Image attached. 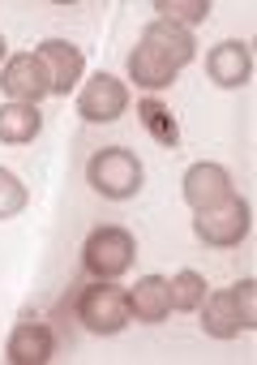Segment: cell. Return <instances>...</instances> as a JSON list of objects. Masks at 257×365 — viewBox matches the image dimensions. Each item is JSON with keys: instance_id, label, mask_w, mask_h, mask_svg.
Returning <instances> with one entry per match:
<instances>
[{"instance_id": "ffe728a7", "label": "cell", "mask_w": 257, "mask_h": 365, "mask_svg": "<svg viewBox=\"0 0 257 365\" xmlns=\"http://www.w3.org/2000/svg\"><path fill=\"white\" fill-rule=\"evenodd\" d=\"M5 52H9V48H5V35H0V61H5Z\"/></svg>"}, {"instance_id": "3957f363", "label": "cell", "mask_w": 257, "mask_h": 365, "mask_svg": "<svg viewBox=\"0 0 257 365\" xmlns=\"http://www.w3.org/2000/svg\"><path fill=\"white\" fill-rule=\"evenodd\" d=\"M129 318H133L129 292L116 288L112 279H99V284H90V288L78 297V322H82L90 335H116V331L129 327Z\"/></svg>"}, {"instance_id": "5b68a950", "label": "cell", "mask_w": 257, "mask_h": 365, "mask_svg": "<svg viewBox=\"0 0 257 365\" xmlns=\"http://www.w3.org/2000/svg\"><path fill=\"white\" fill-rule=\"evenodd\" d=\"M248 202L244 198H223L219 207H206V211H197V220H193V232H197V241H206V245H214V250H231V245H240L244 237H248Z\"/></svg>"}, {"instance_id": "52a82bcc", "label": "cell", "mask_w": 257, "mask_h": 365, "mask_svg": "<svg viewBox=\"0 0 257 365\" xmlns=\"http://www.w3.org/2000/svg\"><path fill=\"white\" fill-rule=\"evenodd\" d=\"M125 108H129V91H125V82L112 78V73H95V78L82 86V95H78V112H82V120H90V125L120 120Z\"/></svg>"}, {"instance_id": "d6986e66", "label": "cell", "mask_w": 257, "mask_h": 365, "mask_svg": "<svg viewBox=\"0 0 257 365\" xmlns=\"http://www.w3.org/2000/svg\"><path fill=\"white\" fill-rule=\"evenodd\" d=\"M231 292H236V305H240L244 331H253V327H257V284H253V279H240Z\"/></svg>"}, {"instance_id": "7a4b0ae2", "label": "cell", "mask_w": 257, "mask_h": 365, "mask_svg": "<svg viewBox=\"0 0 257 365\" xmlns=\"http://www.w3.org/2000/svg\"><path fill=\"white\" fill-rule=\"evenodd\" d=\"M86 180L95 185V194H103V198H112V202H125V198H137L146 172H142V159H137L133 150H125V146H103V150L90 155Z\"/></svg>"}, {"instance_id": "8fae6325", "label": "cell", "mask_w": 257, "mask_h": 365, "mask_svg": "<svg viewBox=\"0 0 257 365\" xmlns=\"http://www.w3.org/2000/svg\"><path fill=\"white\" fill-rule=\"evenodd\" d=\"M52 352H56V339H52V331H48L43 322H22V327H14V335H9V344H5V356H9L14 365H48Z\"/></svg>"}, {"instance_id": "7c38bea8", "label": "cell", "mask_w": 257, "mask_h": 365, "mask_svg": "<svg viewBox=\"0 0 257 365\" xmlns=\"http://www.w3.org/2000/svg\"><path fill=\"white\" fill-rule=\"evenodd\" d=\"M206 309H201V331L210 335V339H236L240 331H244V318H240V305H236V292L231 288H223V292H214L210 301H201Z\"/></svg>"}, {"instance_id": "2e32d148", "label": "cell", "mask_w": 257, "mask_h": 365, "mask_svg": "<svg viewBox=\"0 0 257 365\" xmlns=\"http://www.w3.org/2000/svg\"><path fill=\"white\" fill-rule=\"evenodd\" d=\"M167 297H172V309H180V314L201 309V301H206V279H201L197 271H180V275L167 279Z\"/></svg>"}, {"instance_id": "6da1fadb", "label": "cell", "mask_w": 257, "mask_h": 365, "mask_svg": "<svg viewBox=\"0 0 257 365\" xmlns=\"http://www.w3.org/2000/svg\"><path fill=\"white\" fill-rule=\"evenodd\" d=\"M193 35L184 31V26H172V22H163V18H154L146 31H142V39H137V48L129 52V78L142 86V91H163V86H172V78L193 61Z\"/></svg>"}, {"instance_id": "ac0fdd59", "label": "cell", "mask_w": 257, "mask_h": 365, "mask_svg": "<svg viewBox=\"0 0 257 365\" xmlns=\"http://www.w3.org/2000/svg\"><path fill=\"white\" fill-rule=\"evenodd\" d=\"M22 211H26V185L9 168H0V220H14Z\"/></svg>"}, {"instance_id": "9a60e30c", "label": "cell", "mask_w": 257, "mask_h": 365, "mask_svg": "<svg viewBox=\"0 0 257 365\" xmlns=\"http://www.w3.org/2000/svg\"><path fill=\"white\" fill-rule=\"evenodd\" d=\"M137 120L146 125V133L159 142V146H176L180 142V129H176V116L159 103V99H142L137 103Z\"/></svg>"}, {"instance_id": "9c48e42d", "label": "cell", "mask_w": 257, "mask_h": 365, "mask_svg": "<svg viewBox=\"0 0 257 365\" xmlns=\"http://www.w3.org/2000/svg\"><path fill=\"white\" fill-rule=\"evenodd\" d=\"M180 185H184V202L193 211H206V207H219L223 198H231V176L223 163H193Z\"/></svg>"}, {"instance_id": "277c9868", "label": "cell", "mask_w": 257, "mask_h": 365, "mask_svg": "<svg viewBox=\"0 0 257 365\" xmlns=\"http://www.w3.org/2000/svg\"><path fill=\"white\" fill-rule=\"evenodd\" d=\"M133 254H137L133 232H129V228H116V224H103V228H95V232L86 237V245H82V267H86L95 279H116V275H125V271L133 267Z\"/></svg>"}, {"instance_id": "4fadbf2b", "label": "cell", "mask_w": 257, "mask_h": 365, "mask_svg": "<svg viewBox=\"0 0 257 365\" xmlns=\"http://www.w3.org/2000/svg\"><path fill=\"white\" fill-rule=\"evenodd\" d=\"M129 309L137 314V322H163V318L172 314L167 279H163V275H146V279H137V288L129 292Z\"/></svg>"}, {"instance_id": "ba28073f", "label": "cell", "mask_w": 257, "mask_h": 365, "mask_svg": "<svg viewBox=\"0 0 257 365\" xmlns=\"http://www.w3.org/2000/svg\"><path fill=\"white\" fill-rule=\"evenodd\" d=\"M35 56H39L43 69H48V86H52V95H69V91L82 82L86 61H82V48H73L69 39H43Z\"/></svg>"}, {"instance_id": "8992f818", "label": "cell", "mask_w": 257, "mask_h": 365, "mask_svg": "<svg viewBox=\"0 0 257 365\" xmlns=\"http://www.w3.org/2000/svg\"><path fill=\"white\" fill-rule=\"evenodd\" d=\"M0 91H5L14 103H35V108H39V99L52 95L43 61H39L35 52H18V56H9L5 69H0Z\"/></svg>"}, {"instance_id": "5bb4252c", "label": "cell", "mask_w": 257, "mask_h": 365, "mask_svg": "<svg viewBox=\"0 0 257 365\" xmlns=\"http://www.w3.org/2000/svg\"><path fill=\"white\" fill-rule=\"evenodd\" d=\"M43 129V116L35 103H5L0 108V142H9V146H26L35 142Z\"/></svg>"}, {"instance_id": "30bf717a", "label": "cell", "mask_w": 257, "mask_h": 365, "mask_svg": "<svg viewBox=\"0 0 257 365\" xmlns=\"http://www.w3.org/2000/svg\"><path fill=\"white\" fill-rule=\"evenodd\" d=\"M206 73H210V82L223 86V91L248 86V78H253V52H248V43H240V39L219 43V48L206 56Z\"/></svg>"}, {"instance_id": "e0dca14e", "label": "cell", "mask_w": 257, "mask_h": 365, "mask_svg": "<svg viewBox=\"0 0 257 365\" xmlns=\"http://www.w3.org/2000/svg\"><path fill=\"white\" fill-rule=\"evenodd\" d=\"M154 14L172 26H197L210 18V0H154Z\"/></svg>"}]
</instances>
